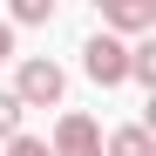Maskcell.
<instances>
[{
  "mask_svg": "<svg viewBox=\"0 0 156 156\" xmlns=\"http://www.w3.org/2000/svg\"><path fill=\"white\" fill-rule=\"evenodd\" d=\"M102 156H156V136H149L143 122H122V129L102 136Z\"/></svg>",
  "mask_w": 156,
  "mask_h": 156,
  "instance_id": "obj_5",
  "label": "cell"
},
{
  "mask_svg": "<svg viewBox=\"0 0 156 156\" xmlns=\"http://www.w3.org/2000/svg\"><path fill=\"white\" fill-rule=\"evenodd\" d=\"M7 156H48V143H41V136H27V129H20V136L7 143Z\"/></svg>",
  "mask_w": 156,
  "mask_h": 156,
  "instance_id": "obj_9",
  "label": "cell"
},
{
  "mask_svg": "<svg viewBox=\"0 0 156 156\" xmlns=\"http://www.w3.org/2000/svg\"><path fill=\"white\" fill-rule=\"evenodd\" d=\"M20 109H61V95H68V75L61 61H48V55H20L14 68V88H7Z\"/></svg>",
  "mask_w": 156,
  "mask_h": 156,
  "instance_id": "obj_1",
  "label": "cell"
},
{
  "mask_svg": "<svg viewBox=\"0 0 156 156\" xmlns=\"http://www.w3.org/2000/svg\"><path fill=\"white\" fill-rule=\"evenodd\" d=\"M20 115H27V109H20V102L0 88V143H14V136H20Z\"/></svg>",
  "mask_w": 156,
  "mask_h": 156,
  "instance_id": "obj_8",
  "label": "cell"
},
{
  "mask_svg": "<svg viewBox=\"0 0 156 156\" xmlns=\"http://www.w3.org/2000/svg\"><path fill=\"white\" fill-rule=\"evenodd\" d=\"M48 156H102V122L88 109H68L55 122V143H48Z\"/></svg>",
  "mask_w": 156,
  "mask_h": 156,
  "instance_id": "obj_3",
  "label": "cell"
},
{
  "mask_svg": "<svg viewBox=\"0 0 156 156\" xmlns=\"http://www.w3.org/2000/svg\"><path fill=\"white\" fill-rule=\"evenodd\" d=\"M82 75L95 88H122L129 82V41H115V34H88V48H82Z\"/></svg>",
  "mask_w": 156,
  "mask_h": 156,
  "instance_id": "obj_2",
  "label": "cell"
},
{
  "mask_svg": "<svg viewBox=\"0 0 156 156\" xmlns=\"http://www.w3.org/2000/svg\"><path fill=\"white\" fill-rule=\"evenodd\" d=\"M156 27V0H109L102 7V34H149Z\"/></svg>",
  "mask_w": 156,
  "mask_h": 156,
  "instance_id": "obj_4",
  "label": "cell"
},
{
  "mask_svg": "<svg viewBox=\"0 0 156 156\" xmlns=\"http://www.w3.org/2000/svg\"><path fill=\"white\" fill-rule=\"evenodd\" d=\"M129 82L156 88V41H136V48H129Z\"/></svg>",
  "mask_w": 156,
  "mask_h": 156,
  "instance_id": "obj_6",
  "label": "cell"
},
{
  "mask_svg": "<svg viewBox=\"0 0 156 156\" xmlns=\"http://www.w3.org/2000/svg\"><path fill=\"white\" fill-rule=\"evenodd\" d=\"M7 61H14V27L0 20V68H7Z\"/></svg>",
  "mask_w": 156,
  "mask_h": 156,
  "instance_id": "obj_10",
  "label": "cell"
},
{
  "mask_svg": "<svg viewBox=\"0 0 156 156\" xmlns=\"http://www.w3.org/2000/svg\"><path fill=\"white\" fill-rule=\"evenodd\" d=\"M41 20H55V0H14L7 27H41Z\"/></svg>",
  "mask_w": 156,
  "mask_h": 156,
  "instance_id": "obj_7",
  "label": "cell"
}]
</instances>
